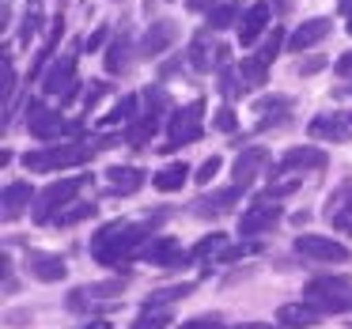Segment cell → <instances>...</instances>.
<instances>
[{"label":"cell","mask_w":352,"mask_h":329,"mask_svg":"<svg viewBox=\"0 0 352 329\" xmlns=\"http://www.w3.org/2000/svg\"><path fill=\"white\" fill-rule=\"evenodd\" d=\"M155 227H160V216H155V220H144V223H125V220L107 223V227L95 231V238H91V258L99 261V265H122V261H129L137 250H144L148 238L155 235Z\"/></svg>","instance_id":"obj_1"},{"label":"cell","mask_w":352,"mask_h":329,"mask_svg":"<svg viewBox=\"0 0 352 329\" xmlns=\"http://www.w3.org/2000/svg\"><path fill=\"white\" fill-rule=\"evenodd\" d=\"M118 137H99L91 144H54V148H38V152H27L23 155V167L34 170V174H46V170H65V167H80L87 163L95 152L110 148Z\"/></svg>","instance_id":"obj_2"},{"label":"cell","mask_w":352,"mask_h":329,"mask_svg":"<svg viewBox=\"0 0 352 329\" xmlns=\"http://www.w3.org/2000/svg\"><path fill=\"white\" fill-rule=\"evenodd\" d=\"M303 299L322 314H352V284L344 276H318L303 288Z\"/></svg>","instance_id":"obj_3"},{"label":"cell","mask_w":352,"mask_h":329,"mask_svg":"<svg viewBox=\"0 0 352 329\" xmlns=\"http://www.w3.org/2000/svg\"><path fill=\"white\" fill-rule=\"evenodd\" d=\"M87 185V174H76V178H61V182H50L46 190L34 197V223H54L61 216V208H69V201L76 197L80 190Z\"/></svg>","instance_id":"obj_4"},{"label":"cell","mask_w":352,"mask_h":329,"mask_svg":"<svg viewBox=\"0 0 352 329\" xmlns=\"http://www.w3.org/2000/svg\"><path fill=\"white\" fill-rule=\"evenodd\" d=\"M167 133H170V140L160 148V152H175V148H182V144L201 140L205 137V102L193 99V102H186L182 110H175L170 122H167Z\"/></svg>","instance_id":"obj_5"},{"label":"cell","mask_w":352,"mask_h":329,"mask_svg":"<svg viewBox=\"0 0 352 329\" xmlns=\"http://www.w3.org/2000/svg\"><path fill=\"white\" fill-rule=\"evenodd\" d=\"M27 129H31V137H38V140H57V137H76L80 125L65 122L57 110H46L38 99H31L27 102Z\"/></svg>","instance_id":"obj_6"},{"label":"cell","mask_w":352,"mask_h":329,"mask_svg":"<svg viewBox=\"0 0 352 329\" xmlns=\"http://www.w3.org/2000/svg\"><path fill=\"white\" fill-rule=\"evenodd\" d=\"M122 291H125V280L84 284V288H72L69 291L65 306H69L72 314H87V310H95V306H107V303H114V299H122Z\"/></svg>","instance_id":"obj_7"},{"label":"cell","mask_w":352,"mask_h":329,"mask_svg":"<svg viewBox=\"0 0 352 329\" xmlns=\"http://www.w3.org/2000/svg\"><path fill=\"white\" fill-rule=\"evenodd\" d=\"M296 253L307 261H322V265H344V261L352 258L349 246L337 242V238H326V235H299Z\"/></svg>","instance_id":"obj_8"},{"label":"cell","mask_w":352,"mask_h":329,"mask_svg":"<svg viewBox=\"0 0 352 329\" xmlns=\"http://www.w3.org/2000/svg\"><path fill=\"white\" fill-rule=\"evenodd\" d=\"M42 91L46 95H61V102H72L80 91V80H76V57L65 54L61 61L50 65V72L42 76Z\"/></svg>","instance_id":"obj_9"},{"label":"cell","mask_w":352,"mask_h":329,"mask_svg":"<svg viewBox=\"0 0 352 329\" xmlns=\"http://www.w3.org/2000/svg\"><path fill=\"white\" fill-rule=\"evenodd\" d=\"M280 223V208L276 201H254L243 216H239V235L243 238H254V235H265Z\"/></svg>","instance_id":"obj_10"},{"label":"cell","mask_w":352,"mask_h":329,"mask_svg":"<svg viewBox=\"0 0 352 329\" xmlns=\"http://www.w3.org/2000/svg\"><path fill=\"white\" fill-rule=\"evenodd\" d=\"M23 265H27V273H31L34 280H42V284H57V280H65V276H69V261H65L61 253L27 250Z\"/></svg>","instance_id":"obj_11"},{"label":"cell","mask_w":352,"mask_h":329,"mask_svg":"<svg viewBox=\"0 0 352 329\" xmlns=\"http://www.w3.org/2000/svg\"><path fill=\"white\" fill-rule=\"evenodd\" d=\"M140 258H144L148 265H160V269H178V265H186V261H193L190 253H186L170 235L152 238V242H148L144 250H140Z\"/></svg>","instance_id":"obj_12"},{"label":"cell","mask_w":352,"mask_h":329,"mask_svg":"<svg viewBox=\"0 0 352 329\" xmlns=\"http://www.w3.org/2000/svg\"><path fill=\"white\" fill-rule=\"evenodd\" d=\"M329 220V227L341 231V235H352V182L337 185L333 193H329L326 201V212H322Z\"/></svg>","instance_id":"obj_13"},{"label":"cell","mask_w":352,"mask_h":329,"mask_svg":"<svg viewBox=\"0 0 352 329\" xmlns=\"http://www.w3.org/2000/svg\"><path fill=\"white\" fill-rule=\"evenodd\" d=\"M329 31H333V19L314 16V19L299 23L296 31L288 34V49H292V54H303V49H314L318 42H326V38H329Z\"/></svg>","instance_id":"obj_14"},{"label":"cell","mask_w":352,"mask_h":329,"mask_svg":"<svg viewBox=\"0 0 352 329\" xmlns=\"http://www.w3.org/2000/svg\"><path fill=\"white\" fill-rule=\"evenodd\" d=\"M322 167H326V152H322V148H288V152L276 159L273 174L284 178V174H292V170H322Z\"/></svg>","instance_id":"obj_15"},{"label":"cell","mask_w":352,"mask_h":329,"mask_svg":"<svg viewBox=\"0 0 352 329\" xmlns=\"http://www.w3.org/2000/svg\"><path fill=\"white\" fill-rule=\"evenodd\" d=\"M175 38H178V23L175 19H155L152 27H148V34H144V42H140V57H160V54H167L170 46H175Z\"/></svg>","instance_id":"obj_16"},{"label":"cell","mask_w":352,"mask_h":329,"mask_svg":"<svg viewBox=\"0 0 352 329\" xmlns=\"http://www.w3.org/2000/svg\"><path fill=\"white\" fill-rule=\"evenodd\" d=\"M307 133L314 140H337V144H344V140H352V117L349 114H318L307 125Z\"/></svg>","instance_id":"obj_17"},{"label":"cell","mask_w":352,"mask_h":329,"mask_svg":"<svg viewBox=\"0 0 352 329\" xmlns=\"http://www.w3.org/2000/svg\"><path fill=\"white\" fill-rule=\"evenodd\" d=\"M243 185H228V190H212V193H205V197H197L193 201V212L197 216H223V212H231V208L239 205V197H243Z\"/></svg>","instance_id":"obj_18"},{"label":"cell","mask_w":352,"mask_h":329,"mask_svg":"<svg viewBox=\"0 0 352 329\" xmlns=\"http://www.w3.org/2000/svg\"><path fill=\"white\" fill-rule=\"evenodd\" d=\"M34 197L38 193L31 190V182H8L4 185V193H0V208H4V220H19V216L27 212V208L34 205Z\"/></svg>","instance_id":"obj_19"},{"label":"cell","mask_w":352,"mask_h":329,"mask_svg":"<svg viewBox=\"0 0 352 329\" xmlns=\"http://www.w3.org/2000/svg\"><path fill=\"white\" fill-rule=\"evenodd\" d=\"M265 27H269V4L265 0H258V4H250V8L243 12V19H239V42L243 46H254V42L265 34Z\"/></svg>","instance_id":"obj_20"},{"label":"cell","mask_w":352,"mask_h":329,"mask_svg":"<svg viewBox=\"0 0 352 329\" xmlns=\"http://www.w3.org/2000/svg\"><path fill=\"white\" fill-rule=\"evenodd\" d=\"M322 318V310L314 303H307V299H299V303H284L280 310H276V321H280L284 329H303V326H314V321Z\"/></svg>","instance_id":"obj_21"},{"label":"cell","mask_w":352,"mask_h":329,"mask_svg":"<svg viewBox=\"0 0 352 329\" xmlns=\"http://www.w3.org/2000/svg\"><path fill=\"white\" fill-rule=\"evenodd\" d=\"M265 163H269V152H265V148H246V152L235 159V170H231V174H235V185L250 190V182L258 178V170L265 167Z\"/></svg>","instance_id":"obj_22"},{"label":"cell","mask_w":352,"mask_h":329,"mask_svg":"<svg viewBox=\"0 0 352 329\" xmlns=\"http://www.w3.org/2000/svg\"><path fill=\"white\" fill-rule=\"evenodd\" d=\"M212 54H220V46L212 49V31H201L197 38L190 42V54H186L190 57V69L193 72H212V65H220Z\"/></svg>","instance_id":"obj_23"},{"label":"cell","mask_w":352,"mask_h":329,"mask_svg":"<svg viewBox=\"0 0 352 329\" xmlns=\"http://www.w3.org/2000/svg\"><path fill=\"white\" fill-rule=\"evenodd\" d=\"M107 178H110V190H114V193H125V197H129V193H137L140 185H144L148 174H144L140 167H110Z\"/></svg>","instance_id":"obj_24"},{"label":"cell","mask_w":352,"mask_h":329,"mask_svg":"<svg viewBox=\"0 0 352 329\" xmlns=\"http://www.w3.org/2000/svg\"><path fill=\"white\" fill-rule=\"evenodd\" d=\"M155 133H160V117H155V114H140L133 125H125L122 140H125V144H133V148H144Z\"/></svg>","instance_id":"obj_25"},{"label":"cell","mask_w":352,"mask_h":329,"mask_svg":"<svg viewBox=\"0 0 352 329\" xmlns=\"http://www.w3.org/2000/svg\"><path fill=\"white\" fill-rule=\"evenodd\" d=\"M186 178H190V167L178 159V163H167L163 170H155V174H152V185H155L160 193H175V190H182Z\"/></svg>","instance_id":"obj_26"},{"label":"cell","mask_w":352,"mask_h":329,"mask_svg":"<svg viewBox=\"0 0 352 329\" xmlns=\"http://www.w3.org/2000/svg\"><path fill=\"white\" fill-rule=\"evenodd\" d=\"M288 110H292L288 99H261L258 102V114H261L258 129H280L288 122Z\"/></svg>","instance_id":"obj_27"},{"label":"cell","mask_w":352,"mask_h":329,"mask_svg":"<svg viewBox=\"0 0 352 329\" xmlns=\"http://www.w3.org/2000/svg\"><path fill=\"white\" fill-rule=\"evenodd\" d=\"M102 61H107V72L110 76H122V72H129V38H125V34H118L114 42H110L107 46V57H102Z\"/></svg>","instance_id":"obj_28"},{"label":"cell","mask_w":352,"mask_h":329,"mask_svg":"<svg viewBox=\"0 0 352 329\" xmlns=\"http://www.w3.org/2000/svg\"><path fill=\"white\" fill-rule=\"evenodd\" d=\"M239 76H243L246 91H258V87H265V76H269V65L261 61L258 54H254V57H243V61H239Z\"/></svg>","instance_id":"obj_29"},{"label":"cell","mask_w":352,"mask_h":329,"mask_svg":"<svg viewBox=\"0 0 352 329\" xmlns=\"http://www.w3.org/2000/svg\"><path fill=\"white\" fill-rule=\"evenodd\" d=\"M137 106H140L137 95H122V102H118V106L110 110L107 117H102V125H133V122L140 117V114H137Z\"/></svg>","instance_id":"obj_30"},{"label":"cell","mask_w":352,"mask_h":329,"mask_svg":"<svg viewBox=\"0 0 352 329\" xmlns=\"http://www.w3.org/2000/svg\"><path fill=\"white\" fill-rule=\"evenodd\" d=\"M170 306H144L140 310V318L133 321L129 329H170Z\"/></svg>","instance_id":"obj_31"},{"label":"cell","mask_w":352,"mask_h":329,"mask_svg":"<svg viewBox=\"0 0 352 329\" xmlns=\"http://www.w3.org/2000/svg\"><path fill=\"white\" fill-rule=\"evenodd\" d=\"M223 250H228V235H223V231H212V235H205L197 246H193L190 258H193V261H201V258H220Z\"/></svg>","instance_id":"obj_32"},{"label":"cell","mask_w":352,"mask_h":329,"mask_svg":"<svg viewBox=\"0 0 352 329\" xmlns=\"http://www.w3.org/2000/svg\"><path fill=\"white\" fill-rule=\"evenodd\" d=\"M220 95L223 99H239V95H246V84L243 76H239V65L231 69V65H220Z\"/></svg>","instance_id":"obj_33"},{"label":"cell","mask_w":352,"mask_h":329,"mask_svg":"<svg viewBox=\"0 0 352 329\" xmlns=\"http://www.w3.org/2000/svg\"><path fill=\"white\" fill-rule=\"evenodd\" d=\"M193 291V284H175V288H155L152 295L144 299V306H170L178 303V299H186Z\"/></svg>","instance_id":"obj_34"},{"label":"cell","mask_w":352,"mask_h":329,"mask_svg":"<svg viewBox=\"0 0 352 329\" xmlns=\"http://www.w3.org/2000/svg\"><path fill=\"white\" fill-rule=\"evenodd\" d=\"M42 31V0H31L23 12V27H19V42H31Z\"/></svg>","instance_id":"obj_35"},{"label":"cell","mask_w":352,"mask_h":329,"mask_svg":"<svg viewBox=\"0 0 352 329\" xmlns=\"http://www.w3.org/2000/svg\"><path fill=\"white\" fill-rule=\"evenodd\" d=\"M95 216V205L91 201H76V205H69V212H61L57 216V227H72V223H84V220H91Z\"/></svg>","instance_id":"obj_36"},{"label":"cell","mask_w":352,"mask_h":329,"mask_svg":"<svg viewBox=\"0 0 352 329\" xmlns=\"http://www.w3.org/2000/svg\"><path fill=\"white\" fill-rule=\"evenodd\" d=\"M235 4H220V8L208 12V31H223V27H235Z\"/></svg>","instance_id":"obj_37"},{"label":"cell","mask_w":352,"mask_h":329,"mask_svg":"<svg viewBox=\"0 0 352 329\" xmlns=\"http://www.w3.org/2000/svg\"><path fill=\"white\" fill-rule=\"evenodd\" d=\"M144 102H148V114H155V117H163L170 110V99H167V91H163V87H148Z\"/></svg>","instance_id":"obj_38"},{"label":"cell","mask_w":352,"mask_h":329,"mask_svg":"<svg viewBox=\"0 0 352 329\" xmlns=\"http://www.w3.org/2000/svg\"><path fill=\"white\" fill-rule=\"evenodd\" d=\"M280 42H284V31H280V27H273V34H269V42L258 49V57H261L265 65H273L276 54H280Z\"/></svg>","instance_id":"obj_39"},{"label":"cell","mask_w":352,"mask_h":329,"mask_svg":"<svg viewBox=\"0 0 352 329\" xmlns=\"http://www.w3.org/2000/svg\"><path fill=\"white\" fill-rule=\"evenodd\" d=\"M178 329H228V326H223V318H220V314H197V318L182 321Z\"/></svg>","instance_id":"obj_40"},{"label":"cell","mask_w":352,"mask_h":329,"mask_svg":"<svg viewBox=\"0 0 352 329\" xmlns=\"http://www.w3.org/2000/svg\"><path fill=\"white\" fill-rule=\"evenodd\" d=\"M220 167H223V159H220V155H212V159H205V163L197 167V185H208L216 174H220Z\"/></svg>","instance_id":"obj_41"},{"label":"cell","mask_w":352,"mask_h":329,"mask_svg":"<svg viewBox=\"0 0 352 329\" xmlns=\"http://www.w3.org/2000/svg\"><path fill=\"white\" fill-rule=\"evenodd\" d=\"M107 91H110V87L102 84V80H95V84L84 91V110H95V106L102 102V95H107Z\"/></svg>","instance_id":"obj_42"},{"label":"cell","mask_w":352,"mask_h":329,"mask_svg":"<svg viewBox=\"0 0 352 329\" xmlns=\"http://www.w3.org/2000/svg\"><path fill=\"white\" fill-rule=\"evenodd\" d=\"M212 125H216L220 133H235V125H239V122H235V110H231V106L216 110V122H212Z\"/></svg>","instance_id":"obj_43"},{"label":"cell","mask_w":352,"mask_h":329,"mask_svg":"<svg viewBox=\"0 0 352 329\" xmlns=\"http://www.w3.org/2000/svg\"><path fill=\"white\" fill-rule=\"evenodd\" d=\"M322 69H326V61H322V57H311L307 65H299V76H314V72H322Z\"/></svg>","instance_id":"obj_44"},{"label":"cell","mask_w":352,"mask_h":329,"mask_svg":"<svg viewBox=\"0 0 352 329\" xmlns=\"http://www.w3.org/2000/svg\"><path fill=\"white\" fill-rule=\"evenodd\" d=\"M333 69H337V76H344V80H352V54H344V57H341V61H337V65H333Z\"/></svg>","instance_id":"obj_45"},{"label":"cell","mask_w":352,"mask_h":329,"mask_svg":"<svg viewBox=\"0 0 352 329\" xmlns=\"http://www.w3.org/2000/svg\"><path fill=\"white\" fill-rule=\"evenodd\" d=\"M186 8H190V12H212L216 0H186Z\"/></svg>","instance_id":"obj_46"},{"label":"cell","mask_w":352,"mask_h":329,"mask_svg":"<svg viewBox=\"0 0 352 329\" xmlns=\"http://www.w3.org/2000/svg\"><path fill=\"white\" fill-rule=\"evenodd\" d=\"M102 38H107V27H99V31H95L91 38H87V49H99V46H102Z\"/></svg>","instance_id":"obj_47"},{"label":"cell","mask_w":352,"mask_h":329,"mask_svg":"<svg viewBox=\"0 0 352 329\" xmlns=\"http://www.w3.org/2000/svg\"><path fill=\"white\" fill-rule=\"evenodd\" d=\"M239 329H273V326H261V321H250V326H239Z\"/></svg>","instance_id":"obj_48"},{"label":"cell","mask_w":352,"mask_h":329,"mask_svg":"<svg viewBox=\"0 0 352 329\" xmlns=\"http://www.w3.org/2000/svg\"><path fill=\"white\" fill-rule=\"evenodd\" d=\"M87 329H110V326H107V321H91Z\"/></svg>","instance_id":"obj_49"},{"label":"cell","mask_w":352,"mask_h":329,"mask_svg":"<svg viewBox=\"0 0 352 329\" xmlns=\"http://www.w3.org/2000/svg\"><path fill=\"white\" fill-rule=\"evenodd\" d=\"M349 34H352V19H349Z\"/></svg>","instance_id":"obj_50"},{"label":"cell","mask_w":352,"mask_h":329,"mask_svg":"<svg viewBox=\"0 0 352 329\" xmlns=\"http://www.w3.org/2000/svg\"><path fill=\"white\" fill-rule=\"evenodd\" d=\"M349 117H352V114H349Z\"/></svg>","instance_id":"obj_51"}]
</instances>
